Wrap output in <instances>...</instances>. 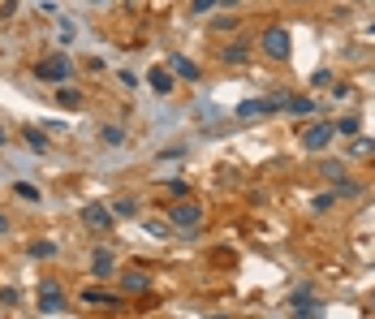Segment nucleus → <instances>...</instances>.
Masks as SVG:
<instances>
[{"mask_svg": "<svg viewBox=\"0 0 375 319\" xmlns=\"http://www.w3.org/2000/svg\"><path fill=\"white\" fill-rule=\"evenodd\" d=\"M285 108H289L293 117H315L319 103H315V99H306V95H289V99H285Z\"/></svg>", "mask_w": 375, "mask_h": 319, "instance_id": "4468645a", "label": "nucleus"}, {"mask_svg": "<svg viewBox=\"0 0 375 319\" xmlns=\"http://www.w3.org/2000/svg\"><path fill=\"white\" fill-rule=\"evenodd\" d=\"M147 289H151V276H147V272H125V276H121V293H125V298L147 293Z\"/></svg>", "mask_w": 375, "mask_h": 319, "instance_id": "f8f14e48", "label": "nucleus"}, {"mask_svg": "<svg viewBox=\"0 0 375 319\" xmlns=\"http://www.w3.org/2000/svg\"><path fill=\"white\" fill-rule=\"evenodd\" d=\"M220 61H225V65H246V61H250V47H246V39H233V43H225V47H220Z\"/></svg>", "mask_w": 375, "mask_h": 319, "instance_id": "1a4fd4ad", "label": "nucleus"}, {"mask_svg": "<svg viewBox=\"0 0 375 319\" xmlns=\"http://www.w3.org/2000/svg\"><path fill=\"white\" fill-rule=\"evenodd\" d=\"M211 9H220V0H190V13H194V18H203V13H211Z\"/></svg>", "mask_w": 375, "mask_h": 319, "instance_id": "393cba45", "label": "nucleus"}, {"mask_svg": "<svg viewBox=\"0 0 375 319\" xmlns=\"http://www.w3.org/2000/svg\"><path fill=\"white\" fill-rule=\"evenodd\" d=\"M5 229H9V220H5V216H0V233H5Z\"/></svg>", "mask_w": 375, "mask_h": 319, "instance_id": "2f4dec72", "label": "nucleus"}, {"mask_svg": "<svg viewBox=\"0 0 375 319\" xmlns=\"http://www.w3.org/2000/svg\"><path fill=\"white\" fill-rule=\"evenodd\" d=\"M5 142H9V130H5V125H0V147H5Z\"/></svg>", "mask_w": 375, "mask_h": 319, "instance_id": "7c9ffc66", "label": "nucleus"}, {"mask_svg": "<svg viewBox=\"0 0 375 319\" xmlns=\"http://www.w3.org/2000/svg\"><path fill=\"white\" fill-rule=\"evenodd\" d=\"M169 194H177V198H186V194H190V186H186V181H169Z\"/></svg>", "mask_w": 375, "mask_h": 319, "instance_id": "cd10ccee", "label": "nucleus"}, {"mask_svg": "<svg viewBox=\"0 0 375 319\" xmlns=\"http://www.w3.org/2000/svg\"><path fill=\"white\" fill-rule=\"evenodd\" d=\"M18 13V0H5V5H0V18H13Z\"/></svg>", "mask_w": 375, "mask_h": 319, "instance_id": "c85d7f7f", "label": "nucleus"}, {"mask_svg": "<svg viewBox=\"0 0 375 319\" xmlns=\"http://www.w3.org/2000/svg\"><path fill=\"white\" fill-rule=\"evenodd\" d=\"M371 310H375V293H371Z\"/></svg>", "mask_w": 375, "mask_h": 319, "instance_id": "473e14b6", "label": "nucleus"}, {"mask_svg": "<svg viewBox=\"0 0 375 319\" xmlns=\"http://www.w3.org/2000/svg\"><path fill=\"white\" fill-rule=\"evenodd\" d=\"M82 225L95 229V233H113L117 216H113V207H108V203H86V207H82Z\"/></svg>", "mask_w": 375, "mask_h": 319, "instance_id": "7ed1b4c3", "label": "nucleus"}, {"mask_svg": "<svg viewBox=\"0 0 375 319\" xmlns=\"http://www.w3.org/2000/svg\"><path fill=\"white\" fill-rule=\"evenodd\" d=\"M349 155H354V160H362V155H375V142H371V138H354V142H349Z\"/></svg>", "mask_w": 375, "mask_h": 319, "instance_id": "4be33fe9", "label": "nucleus"}, {"mask_svg": "<svg viewBox=\"0 0 375 319\" xmlns=\"http://www.w3.org/2000/svg\"><path fill=\"white\" fill-rule=\"evenodd\" d=\"M371 35H375V22H371Z\"/></svg>", "mask_w": 375, "mask_h": 319, "instance_id": "72a5a7b5", "label": "nucleus"}, {"mask_svg": "<svg viewBox=\"0 0 375 319\" xmlns=\"http://www.w3.org/2000/svg\"><path fill=\"white\" fill-rule=\"evenodd\" d=\"M220 5H225V9H237V5H242V0H220Z\"/></svg>", "mask_w": 375, "mask_h": 319, "instance_id": "c756f323", "label": "nucleus"}, {"mask_svg": "<svg viewBox=\"0 0 375 319\" xmlns=\"http://www.w3.org/2000/svg\"><path fill=\"white\" fill-rule=\"evenodd\" d=\"M169 225H173V229L194 233V229L203 225V207H198V203H190V198H186V203H173V207H169Z\"/></svg>", "mask_w": 375, "mask_h": 319, "instance_id": "f03ea898", "label": "nucleus"}, {"mask_svg": "<svg viewBox=\"0 0 375 319\" xmlns=\"http://www.w3.org/2000/svg\"><path fill=\"white\" fill-rule=\"evenodd\" d=\"M95 5H103V0H95Z\"/></svg>", "mask_w": 375, "mask_h": 319, "instance_id": "f704fd0d", "label": "nucleus"}, {"mask_svg": "<svg viewBox=\"0 0 375 319\" xmlns=\"http://www.w3.org/2000/svg\"><path fill=\"white\" fill-rule=\"evenodd\" d=\"M332 138H337V130H332L328 121H315V125L302 130V147H306V151H324Z\"/></svg>", "mask_w": 375, "mask_h": 319, "instance_id": "39448f33", "label": "nucleus"}, {"mask_svg": "<svg viewBox=\"0 0 375 319\" xmlns=\"http://www.w3.org/2000/svg\"><path fill=\"white\" fill-rule=\"evenodd\" d=\"M13 194H18V198H26V203H39V190H35L30 181H13Z\"/></svg>", "mask_w": 375, "mask_h": 319, "instance_id": "b1692460", "label": "nucleus"}, {"mask_svg": "<svg viewBox=\"0 0 375 319\" xmlns=\"http://www.w3.org/2000/svg\"><path fill=\"white\" fill-rule=\"evenodd\" d=\"M69 69H74V65H69L65 57H52V61H39V65H35V78H39V82H69Z\"/></svg>", "mask_w": 375, "mask_h": 319, "instance_id": "423d86ee", "label": "nucleus"}, {"mask_svg": "<svg viewBox=\"0 0 375 319\" xmlns=\"http://www.w3.org/2000/svg\"><path fill=\"white\" fill-rule=\"evenodd\" d=\"M173 74H177V78H186V82H198V78H203V69H198L190 57H173Z\"/></svg>", "mask_w": 375, "mask_h": 319, "instance_id": "2eb2a0df", "label": "nucleus"}, {"mask_svg": "<svg viewBox=\"0 0 375 319\" xmlns=\"http://www.w3.org/2000/svg\"><path fill=\"white\" fill-rule=\"evenodd\" d=\"M147 86H151L155 95H169V91H173V69H159V65H155V69L147 74Z\"/></svg>", "mask_w": 375, "mask_h": 319, "instance_id": "ddd939ff", "label": "nucleus"}, {"mask_svg": "<svg viewBox=\"0 0 375 319\" xmlns=\"http://www.w3.org/2000/svg\"><path fill=\"white\" fill-rule=\"evenodd\" d=\"M289 310H293V315H319L324 306L315 302V293H310V289H298V293L289 298Z\"/></svg>", "mask_w": 375, "mask_h": 319, "instance_id": "9d476101", "label": "nucleus"}, {"mask_svg": "<svg viewBox=\"0 0 375 319\" xmlns=\"http://www.w3.org/2000/svg\"><path fill=\"white\" fill-rule=\"evenodd\" d=\"M332 130H337V134H345V138H354V134L362 130V121H358V117H341V121H337Z\"/></svg>", "mask_w": 375, "mask_h": 319, "instance_id": "412c9836", "label": "nucleus"}, {"mask_svg": "<svg viewBox=\"0 0 375 319\" xmlns=\"http://www.w3.org/2000/svg\"><path fill=\"white\" fill-rule=\"evenodd\" d=\"M332 203H337V194L328 190V194H315V203H310V207H315V211H328Z\"/></svg>", "mask_w": 375, "mask_h": 319, "instance_id": "bb28decb", "label": "nucleus"}, {"mask_svg": "<svg viewBox=\"0 0 375 319\" xmlns=\"http://www.w3.org/2000/svg\"><path fill=\"white\" fill-rule=\"evenodd\" d=\"M26 147H30V151H47V134H43V125H39V130H35V125L26 130Z\"/></svg>", "mask_w": 375, "mask_h": 319, "instance_id": "a211bd4d", "label": "nucleus"}, {"mask_svg": "<svg viewBox=\"0 0 375 319\" xmlns=\"http://www.w3.org/2000/svg\"><path fill=\"white\" fill-rule=\"evenodd\" d=\"M142 229H147L151 237H159V242H164V237H173V225H164V220H147Z\"/></svg>", "mask_w": 375, "mask_h": 319, "instance_id": "5701e85b", "label": "nucleus"}, {"mask_svg": "<svg viewBox=\"0 0 375 319\" xmlns=\"http://www.w3.org/2000/svg\"><path fill=\"white\" fill-rule=\"evenodd\" d=\"M319 173H324V177L337 186V181L345 177V160H324V164H319Z\"/></svg>", "mask_w": 375, "mask_h": 319, "instance_id": "f3484780", "label": "nucleus"}, {"mask_svg": "<svg viewBox=\"0 0 375 319\" xmlns=\"http://www.w3.org/2000/svg\"><path fill=\"white\" fill-rule=\"evenodd\" d=\"M82 302H86V306H103V310H117L125 298H117V293H108V289H82Z\"/></svg>", "mask_w": 375, "mask_h": 319, "instance_id": "6e6552de", "label": "nucleus"}, {"mask_svg": "<svg viewBox=\"0 0 375 319\" xmlns=\"http://www.w3.org/2000/svg\"><path fill=\"white\" fill-rule=\"evenodd\" d=\"M259 43H263V52H267L272 61H289V52H293V39H289L285 26H267Z\"/></svg>", "mask_w": 375, "mask_h": 319, "instance_id": "f257e3e1", "label": "nucleus"}, {"mask_svg": "<svg viewBox=\"0 0 375 319\" xmlns=\"http://www.w3.org/2000/svg\"><path fill=\"white\" fill-rule=\"evenodd\" d=\"M52 99H57L61 108H69V113H78V108H82V91H78V86H69V82H57V95H52Z\"/></svg>", "mask_w": 375, "mask_h": 319, "instance_id": "9b49d317", "label": "nucleus"}, {"mask_svg": "<svg viewBox=\"0 0 375 319\" xmlns=\"http://www.w3.org/2000/svg\"><path fill=\"white\" fill-rule=\"evenodd\" d=\"M30 254H35V259H52V254H57V246H52V242H35Z\"/></svg>", "mask_w": 375, "mask_h": 319, "instance_id": "a878e982", "label": "nucleus"}, {"mask_svg": "<svg viewBox=\"0 0 375 319\" xmlns=\"http://www.w3.org/2000/svg\"><path fill=\"white\" fill-rule=\"evenodd\" d=\"M91 272H95V276H99V281H108V276H113V272H117V254H113V250H108V246H99V250H95V254H91Z\"/></svg>", "mask_w": 375, "mask_h": 319, "instance_id": "0eeeda50", "label": "nucleus"}, {"mask_svg": "<svg viewBox=\"0 0 375 319\" xmlns=\"http://www.w3.org/2000/svg\"><path fill=\"white\" fill-rule=\"evenodd\" d=\"M99 138L108 142V147H121V142H125V130H121V125H103V130H99Z\"/></svg>", "mask_w": 375, "mask_h": 319, "instance_id": "aec40b11", "label": "nucleus"}, {"mask_svg": "<svg viewBox=\"0 0 375 319\" xmlns=\"http://www.w3.org/2000/svg\"><path fill=\"white\" fill-rule=\"evenodd\" d=\"M39 310H43V315H61V310H65V289H61L57 281H43V285H39Z\"/></svg>", "mask_w": 375, "mask_h": 319, "instance_id": "20e7f679", "label": "nucleus"}, {"mask_svg": "<svg viewBox=\"0 0 375 319\" xmlns=\"http://www.w3.org/2000/svg\"><path fill=\"white\" fill-rule=\"evenodd\" d=\"M108 207H113V216H117V220H134V216H138V203H134V198H125V194H121V198H113Z\"/></svg>", "mask_w": 375, "mask_h": 319, "instance_id": "dca6fc26", "label": "nucleus"}, {"mask_svg": "<svg viewBox=\"0 0 375 319\" xmlns=\"http://www.w3.org/2000/svg\"><path fill=\"white\" fill-rule=\"evenodd\" d=\"M332 194H337V198H358V194H362V186H358V181H349V177H341Z\"/></svg>", "mask_w": 375, "mask_h": 319, "instance_id": "6ab92c4d", "label": "nucleus"}]
</instances>
